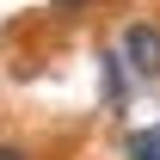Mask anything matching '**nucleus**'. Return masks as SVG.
<instances>
[{
    "label": "nucleus",
    "instance_id": "1",
    "mask_svg": "<svg viewBox=\"0 0 160 160\" xmlns=\"http://www.w3.org/2000/svg\"><path fill=\"white\" fill-rule=\"evenodd\" d=\"M123 56H129V68L142 80H160V31L154 25H129L123 31Z\"/></svg>",
    "mask_w": 160,
    "mask_h": 160
},
{
    "label": "nucleus",
    "instance_id": "2",
    "mask_svg": "<svg viewBox=\"0 0 160 160\" xmlns=\"http://www.w3.org/2000/svg\"><path fill=\"white\" fill-rule=\"evenodd\" d=\"M129 160H160V123H148V129L129 136Z\"/></svg>",
    "mask_w": 160,
    "mask_h": 160
},
{
    "label": "nucleus",
    "instance_id": "3",
    "mask_svg": "<svg viewBox=\"0 0 160 160\" xmlns=\"http://www.w3.org/2000/svg\"><path fill=\"white\" fill-rule=\"evenodd\" d=\"M0 160H25V154H19V148H0Z\"/></svg>",
    "mask_w": 160,
    "mask_h": 160
}]
</instances>
